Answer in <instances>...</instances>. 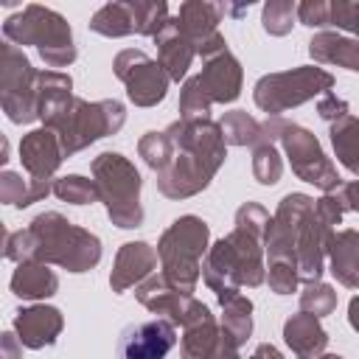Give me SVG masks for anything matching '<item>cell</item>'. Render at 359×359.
<instances>
[{
    "label": "cell",
    "mask_w": 359,
    "mask_h": 359,
    "mask_svg": "<svg viewBox=\"0 0 359 359\" xmlns=\"http://www.w3.org/2000/svg\"><path fill=\"white\" fill-rule=\"evenodd\" d=\"M272 216L258 202H244L236 210V227L230 236L219 238L202 264L205 283L216 292V297L241 294L244 286L255 289L266 280L264 264V238Z\"/></svg>",
    "instance_id": "1"
},
{
    "label": "cell",
    "mask_w": 359,
    "mask_h": 359,
    "mask_svg": "<svg viewBox=\"0 0 359 359\" xmlns=\"http://www.w3.org/2000/svg\"><path fill=\"white\" fill-rule=\"evenodd\" d=\"M165 135L174 143V157L168 168L157 174L160 194L168 199H188L205 191L227 157V143L219 123L210 118H180L165 129Z\"/></svg>",
    "instance_id": "2"
},
{
    "label": "cell",
    "mask_w": 359,
    "mask_h": 359,
    "mask_svg": "<svg viewBox=\"0 0 359 359\" xmlns=\"http://www.w3.org/2000/svg\"><path fill=\"white\" fill-rule=\"evenodd\" d=\"M8 261H39L56 264L67 272H87L101 261V241L95 233L67 222L56 210L34 216L25 230L6 233Z\"/></svg>",
    "instance_id": "3"
},
{
    "label": "cell",
    "mask_w": 359,
    "mask_h": 359,
    "mask_svg": "<svg viewBox=\"0 0 359 359\" xmlns=\"http://www.w3.org/2000/svg\"><path fill=\"white\" fill-rule=\"evenodd\" d=\"M123 121H126V109L121 101H115V98L84 101L79 95L65 98L59 107H53L42 118V123L56 132L65 157L87 149L90 143H95L107 135H115L123 126Z\"/></svg>",
    "instance_id": "4"
},
{
    "label": "cell",
    "mask_w": 359,
    "mask_h": 359,
    "mask_svg": "<svg viewBox=\"0 0 359 359\" xmlns=\"http://www.w3.org/2000/svg\"><path fill=\"white\" fill-rule=\"evenodd\" d=\"M210 227L199 216H180L171 222V227L157 241V255L163 266V278L168 286H174L182 294H191L196 289V280L202 275V255H208Z\"/></svg>",
    "instance_id": "5"
},
{
    "label": "cell",
    "mask_w": 359,
    "mask_h": 359,
    "mask_svg": "<svg viewBox=\"0 0 359 359\" xmlns=\"http://www.w3.org/2000/svg\"><path fill=\"white\" fill-rule=\"evenodd\" d=\"M3 36L14 45H34L48 67H67L76 62V45L67 20L39 3H31L20 14H11L3 22Z\"/></svg>",
    "instance_id": "6"
},
{
    "label": "cell",
    "mask_w": 359,
    "mask_h": 359,
    "mask_svg": "<svg viewBox=\"0 0 359 359\" xmlns=\"http://www.w3.org/2000/svg\"><path fill=\"white\" fill-rule=\"evenodd\" d=\"M90 168L98 188V202H104L109 222L123 230L140 227L143 224V208H140L143 180L135 163L126 160L121 151H101Z\"/></svg>",
    "instance_id": "7"
},
{
    "label": "cell",
    "mask_w": 359,
    "mask_h": 359,
    "mask_svg": "<svg viewBox=\"0 0 359 359\" xmlns=\"http://www.w3.org/2000/svg\"><path fill=\"white\" fill-rule=\"evenodd\" d=\"M264 132L269 140H278L289 157V165L292 171L303 180V182H311L317 185L323 194L328 191H337L342 185L339 174H337V165L325 157L320 140L314 132H309L306 126L300 123H292V121H283V118H269L264 121Z\"/></svg>",
    "instance_id": "8"
},
{
    "label": "cell",
    "mask_w": 359,
    "mask_h": 359,
    "mask_svg": "<svg viewBox=\"0 0 359 359\" xmlns=\"http://www.w3.org/2000/svg\"><path fill=\"white\" fill-rule=\"evenodd\" d=\"M334 87V76L323 67L314 65H303V67H292L283 73H266L255 81L252 98L255 107L261 112H266L269 118H278L280 112L300 107L306 101H311L314 95H325Z\"/></svg>",
    "instance_id": "9"
},
{
    "label": "cell",
    "mask_w": 359,
    "mask_h": 359,
    "mask_svg": "<svg viewBox=\"0 0 359 359\" xmlns=\"http://www.w3.org/2000/svg\"><path fill=\"white\" fill-rule=\"evenodd\" d=\"M0 107L11 123L39 121V70L14 42L0 45Z\"/></svg>",
    "instance_id": "10"
},
{
    "label": "cell",
    "mask_w": 359,
    "mask_h": 359,
    "mask_svg": "<svg viewBox=\"0 0 359 359\" xmlns=\"http://www.w3.org/2000/svg\"><path fill=\"white\" fill-rule=\"evenodd\" d=\"M314 199L309 194H286L266 227L264 250L269 264H294L297 266V241L300 233L314 213Z\"/></svg>",
    "instance_id": "11"
},
{
    "label": "cell",
    "mask_w": 359,
    "mask_h": 359,
    "mask_svg": "<svg viewBox=\"0 0 359 359\" xmlns=\"http://www.w3.org/2000/svg\"><path fill=\"white\" fill-rule=\"evenodd\" d=\"M112 70L123 81L126 95L135 107H154L165 98L171 79L163 70V65L157 59L146 56L143 50H135V48L121 50L112 62Z\"/></svg>",
    "instance_id": "12"
},
{
    "label": "cell",
    "mask_w": 359,
    "mask_h": 359,
    "mask_svg": "<svg viewBox=\"0 0 359 359\" xmlns=\"http://www.w3.org/2000/svg\"><path fill=\"white\" fill-rule=\"evenodd\" d=\"M135 297H137V303L146 306L149 311L165 314L174 325H182V328L196 325V323L213 317L210 309H208L202 300H196L194 294L177 292L174 286H168V280H165L163 275H151L149 280H143V283L135 289Z\"/></svg>",
    "instance_id": "13"
},
{
    "label": "cell",
    "mask_w": 359,
    "mask_h": 359,
    "mask_svg": "<svg viewBox=\"0 0 359 359\" xmlns=\"http://www.w3.org/2000/svg\"><path fill=\"white\" fill-rule=\"evenodd\" d=\"M222 14H224V3H205V0H188L177 11L180 34L196 48V53L205 62L227 50V42L216 28Z\"/></svg>",
    "instance_id": "14"
},
{
    "label": "cell",
    "mask_w": 359,
    "mask_h": 359,
    "mask_svg": "<svg viewBox=\"0 0 359 359\" xmlns=\"http://www.w3.org/2000/svg\"><path fill=\"white\" fill-rule=\"evenodd\" d=\"M177 345V328L171 320H149L123 328L118 339V359H165Z\"/></svg>",
    "instance_id": "15"
},
{
    "label": "cell",
    "mask_w": 359,
    "mask_h": 359,
    "mask_svg": "<svg viewBox=\"0 0 359 359\" xmlns=\"http://www.w3.org/2000/svg\"><path fill=\"white\" fill-rule=\"evenodd\" d=\"M157 250L146 241H126L121 244L118 255H115V264H112V272H109V286L112 292L123 294L126 289H137L143 280H149L157 269Z\"/></svg>",
    "instance_id": "16"
},
{
    "label": "cell",
    "mask_w": 359,
    "mask_h": 359,
    "mask_svg": "<svg viewBox=\"0 0 359 359\" xmlns=\"http://www.w3.org/2000/svg\"><path fill=\"white\" fill-rule=\"evenodd\" d=\"M238 342L222 328L216 325L213 317L188 325L185 337L180 342V356L182 359H238Z\"/></svg>",
    "instance_id": "17"
},
{
    "label": "cell",
    "mask_w": 359,
    "mask_h": 359,
    "mask_svg": "<svg viewBox=\"0 0 359 359\" xmlns=\"http://www.w3.org/2000/svg\"><path fill=\"white\" fill-rule=\"evenodd\" d=\"M62 325H65L62 311L53 309V306H45V303L20 309L14 314V334H17L20 345H25L31 351L53 345L56 337L62 334Z\"/></svg>",
    "instance_id": "18"
},
{
    "label": "cell",
    "mask_w": 359,
    "mask_h": 359,
    "mask_svg": "<svg viewBox=\"0 0 359 359\" xmlns=\"http://www.w3.org/2000/svg\"><path fill=\"white\" fill-rule=\"evenodd\" d=\"M20 160H22V168L28 171L31 180H50L65 160L56 132L48 126L28 132L20 140Z\"/></svg>",
    "instance_id": "19"
},
{
    "label": "cell",
    "mask_w": 359,
    "mask_h": 359,
    "mask_svg": "<svg viewBox=\"0 0 359 359\" xmlns=\"http://www.w3.org/2000/svg\"><path fill=\"white\" fill-rule=\"evenodd\" d=\"M199 81L213 104H233L241 95V65L230 50H224L205 62Z\"/></svg>",
    "instance_id": "20"
},
{
    "label": "cell",
    "mask_w": 359,
    "mask_h": 359,
    "mask_svg": "<svg viewBox=\"0 0 359 359\" xmlns=\"http://www.w3.org/2000/svg\"><path fill=\"white\" fill-rule=\"evenodd\" d=\"M283 339L297 359H317V356H323V351L328 345V334L320 325V317L306 314V311L292 314L283 323Z\"/></svg>",
    "instance_id": "21"
},
{
    "label": "cell",
    "mask_w": 359,
    "mask_h": 359,
    "mask_svg": "<svg viewBox=\"0 0 359 359\" xmlns=\"http://www.w3.org/2000/svg\"><path fill=\"white\" fill-rule=\"evenodd\" d=\"M154 42H157V62L163 65V70L168 73V79L171 81L185 79V73H188V67H191V62L196 56V48L180 34L177 17H171L165 22V28L154 36Z\"/></svg>",
    "instance_id": "22"
},
{
    "label": "cell",
    "mask_w": 359,
    "mask_h": 359,
    "mask_svg": "<svg viewBox=\"0 0 359 359\" xmlns=\"http://www.w3.org/2000/svg\"><path fill=\"white\" fill-rule=\"evenodd\" d=\"M309 53L317 65H337L359 73V39L334 31H320L309 42Z\"/></svg>",
    "instance_id": "23"
},
{
    "label": "cell",
    "mask_w": 359,
    "mask_h": 359,
    "mask_svg": "<svg viewBox=\"0 0 359 359\" xmlns=\"http://www.w3.org/2000/svg\"><path fill=\"white\" fill-rule=\"evenodd\" d=\"M328 261L342 286L359 289V230H337L328 241Z\"/></svg>",
    "instance_id": "24"
},
{
    "label": "cell",
    "mask_w": 359,
    "mask_h": 359,
    "mask_svg": "<svg viewBox=\"0 0 359 359\" xmlns=\"http://www.w3.org/2000/svg\"><path fill=\"white\" fill-rule=\"evenodd\" d=\"M56 289H59L56 272L39 261H22L11 275V292L22 300H45L56 294Z\"/></svg>",
    "instance_id": "25"
},
{
    "label": "cell",
    "mask_w": 359,
    "mask_h": 359,
    "mask_svg": "<svg viewBox=\"0 0 359 359\" xmlns=\"http://www.w3.org/2000/svg\"><path fill=\"white\" fill-rule=\"evenodd\" d=\"M53 194V180H22L17 171L0 174V202L14 208H28Z\"/></svg>",
    "instance_id": "26"
},
{
    "label": "cell",
    "mask_w": 359,
    "mask_h": 359,
    "mask_svg": "<svg viewBox=\"0 0 359 359\" xmlns=\"http://www.w3.org/2000/svg\"><path fill=\"white\" fill-rule=\"evenodd\" d=\"M331 146H334V154L337 160L359 177V118H353L351 112L339 121L331 123Z\"/></svg>",
    "instance_id": "27"
},
{
    "label": "cell",
    "mask_w": 359,
    "mask_h": 359,
    "mask_svg": "<svg viewBox=\"0 0 359 359\" xmlns=\"http://www.w3.org/2000/svg\"><path fill=\"white\" fill-rule=\"evenodd\" d=\"M219 129H222V137L227 146H258L266 137L264 123L255 121L252 115H247L244 109L224 112L219 121Z\"/></svg>",
    "instance_id": "28"
},
{
    "label": "cell",
    "mask_w": 359,
    "mask_h": 359,
    "mask_svg": "<svg viewBox=\"0 0 359 359\" xmlns=\"http://www.w3.org/2000/svg\"><path fill=\"white\" fill-rule=\"evenodd\" d=\"M222 306V328L238 342L244 345L252 334V303L244 294H230L219 300Z\"/></svg>",
    "instance_id": "29"
},
{
    "label": "cell",
    "mask_w": 359,
    "mask_h": 359,
    "mask_svg": "<svg viewBox=\"0 0 359 359\" xmlns=\"http://www.w3.org/2000/svg\"><path fill=\"white\" fill-rule=\"evenodd\" d=\"M90 31L101 36H129L135 34V17L129 3H107L90 17Z\"/></svg>",
    "instance_id": "30"
},
{
    "label": "cell",
    "mask_w": 359,
    "mask_h": 359,
    "mask_svg": "<svg viewBox=\"0 0 359 359\" xmlns=\"http://www.w3.org/2000/svg\"><path fill=\"white\" fill-rule=\"evenodd\" d=\"M129 8L135 17V34H143V36H157L171 20L168 6L163 0H132Z\"/></svg>",
    "instance_id": "31"
},
{
    "label": "cell",
    "mask_w": 359,
    "mask_h": 359,
    "mask_svg": "<svg viewBox=\"0 0 359 359\" xmlns=\"http://www.w3.org/2000/svg\"><path fill=\"white\" fill-rule=\"evenodd\" d=\"M283 174V163H280V154H278V146L275 140L264 137L258 146H252V177L261 182V185H275Z\"/></svg>",
    "instance_id": "32"
},
{
    "label": "cell",
    "mask_w": 359,
    "mask_h": 359,
    "mask_svg": "<svg viewBox=\"0 0 359 359\" xmlns=\"http://www.w3.org/2000/svg\"><path fill=\"white\" fill-rule=\"evenodd\" d=\"M137 154L143 157V163L151 168V171H165L171 157H174V143L165 132H146L140 140H137Z\"/></svg>",
    "instance_id": "33"
},
{
    "label": "cell",
    "mask_w": 359,
    "mask_h": 359,
    "mask_svg": "<svg viewBox=\"0 0 359 359\" xmlns=\"http://www.w3.org/2000/svg\"><path fill=\"white\" fill-rule=\"evenodd\" d=\"M53 194L62 202H70V205H93V202H98L95 180H87L81 174H67V177L53 180Z\"/></svg>",
    "instance_id": "34"
},
{
    "label": "cell",
    "mask_w": 359,
    "mask_h": 359,
    "mask_svg": "<svg viewBox=\"0 0 359 359\" xmlns=\"http://www.w3.org/2000/svg\"><path fill=\"white\" fill-rule=\"evenodd\" d=\"M210 95L205 93L202 81H199V73L185 79L182 90H180V118L185 121H196V118H208L210 112Z\"/></svg>",
    "instance_id": "35"
},
{
    "label": "cell",
    "mask_w": 359,
    "mask_h": 359,
    "mask_svg": "<svg viewBox=\"0 0 359 359\" xmlns=\"http://www.w3.org/2000/svg\"><path fill=\"white\" fill-rule=\"evenodd\" d=\"M294 17H297V6L292 0H269L261 11L264 31L272 36H286L294 25Z\"/></svg>",
    "instance_id": "36"
},
{
    "label": "cell",
    "mask_w": 359,
    "mask_h": 359,
    "mask_svg": "<svg viewBox=\"0 0 359 359\" xmlns=\"http://www.w3.org/2000/svg\"><path fill=\"white\" fill-rule=\"evenodd\" d=\"M337 309V292L317 280V283H306V289L300 292V311L314 314V317H325Z\"/></svg>",
    "instance_id": "37"
},
{
    "label": "cell",
    "mask_w": 359,
    "mask_h": 359,
    "mask_svg": "<svg viewBox=\"0 0 359 359\" xmlns=\"http://www.w3.org/2000/svg\"><path fill=\"white\" fill-rule=\"evenodd\" d=\"M266 283L275 294H292L300 283L294 264H266Z\"/></svg>",
    "instance_id": "38"
},
{
    "label": "cell",
    "mask_w": 359,
    "mask_h": 359,
    "mask_svg": "<svg viewBox=\"0 0 359 359\" xmlns=\"http://www.w3.org/2000/svg\"><path fill=\"white\" fill-rule=\"evenodd\" d=\"M331 25H337L359 39V0H334L331 3Z\"/></svg>",
    "instance_id": "39"
},
{
    "label": "cell",
    "mask_w": 359,
    "mask_h": 359,
    "mask_svg": "<svg viewBox=\"0 0 359 359\" xmlns=\"http://www.w3.org/2000/svg\"><path fill=\"white\" fill-rule=\"evenodd\" d=\"M297 20L309 28H325V25H331V3L303 0V3H297Z\"/></svg>",
    "instance_id": "40"
},
{
    "label": "cell",
    "mask_w": 359,
    "mask_h": 359,
    "mask_svg": "<svg viewBox=\"0 0 359 359\" xmlns=\"http://www.w3.org/2000/svg\"><path fill=\"white\" fill-rule=\"evenodd\" d=\"M317 112H320L323 121L334 123V121H339V118L348 115V101H345V98H337V93H325V95L317 101Z\"/></svg>",
    "instance_id": "41"
},
{
    "label": "cell",
    "mask_w": 359,
    "mask_h": 359,
    "mask_svg": "<svg viewBox=\"0 0 359 359\" xmlns=\"http://www.w3.org/2000/svg\"><path fill=\"white\" fill-rule=\"evenodd\" d=\"M337 196L342 202L345 210H356L359 213V180H351V182H342L337 188Z\"/></svg>",
    "instance_id": "42"
},
{
    "label": "cell",
    "mask_w": 359,
    "mask_h": 359,
    "mask_svg": "<svg viewBox=\"0 0 359 359\" xmlns=\"http://www.w3.org/2000/svg\"><path fill=\"white\" fill-rule=\"evenodd\" d=\"M250 359H283V353L272 345V342H261L255 351H252V356Z\"/></svg>",
    "instance_id": "43"
},
{
    "label": "cell",
    "mask_w": 359,
    "mask_h": 359,
    "mask_svg": "<svg viewBox=\"0 0 359 359\" xmlns=\"http://www.w3.org/2000/svg\"><path fill=\"white\" fill-rule=\"evenodd\" d=\"M17 337L14 334H3V359H20V348H17Z\"/></svg>",
    "instance_id": "44"
},
{
    "label": "cell",
    "mask_w": 359,
    "mask_h": 359,
    "mask_svg": "<svg viewBox=\"0 0 359 359\" xmlns=\"http://www.w3.org/2000/svg\"><path fill=\"white\" fill-rule=\"evenodd\" d=\"M348 323H351L353 331H359V294L348 303Z\"/></svg>",
    "instance_id": "45"
},
{
    "label": "cell",
    "mask_w": 359,
    "mask_h": 359,
    "mask_svg": "<svg viewBox=\"0 0 359 359\" xmlns=\"http://www.w3.org/2000/svg\"><path fill=\"white\" fill-rule=\"evenodd\" d=\"M317 359H345V356H339V353H323V356H317Z\"/></svg>",
    "instance_id": "46"
}]
</instances>
